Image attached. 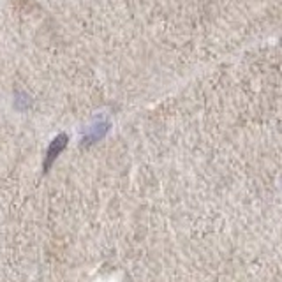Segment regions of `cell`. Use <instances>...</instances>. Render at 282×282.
I'll return each mask as SVG.
<instances>
[{
	"label": "cell",
	"mask_w": 282,
	"mask_h": 282,
	"mask_svg": "<svg viewBox=\"0 0 282 282\" xmlns=\"http://www.w3.org/2000/svg\"><path fill=\"white\" fill-rule=\"evenodd\" d=\"M66 143H67V136H66V134H60V136H57L55 140L51 141V145H49V150H48V155H46L44 170H48V167L51 166L53 160H55L57 157L60 155V152L66 148Z\"/></svg>",
	"instance_id": "obj_1"
}]
</instances>
